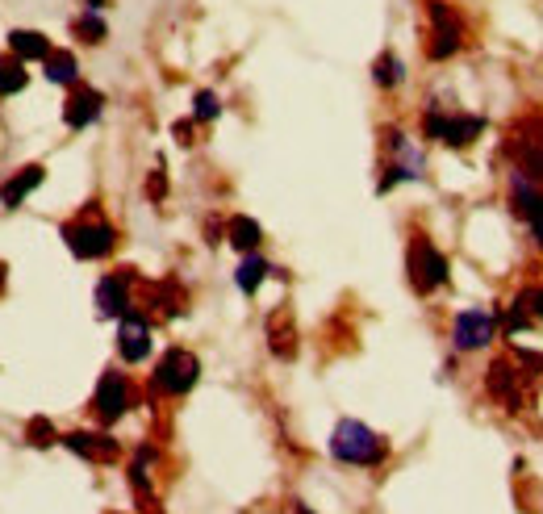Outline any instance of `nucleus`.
Here are the masks:
<instances>
[{"instance_id":"4468645a","label":"nucleus","mask_w":543,"mask_h":514,"mask_svg":"<svg viewBox=\"0 0 543 514\" xmlns=\"http://www.w3.org/2000/svg\"><path fill=\"white\" fill-rule=\"evenodd\" d=\"M67 448L80 452V456H92V460H109L117 452V443L105 439V435H88V431H76V435H67Z\"/></svg>"},{"instance_id":"393cba45","label":"nucleus","mask_w":543,"mask_h":514,"mask_svg":"<svg viewBox=\"0 0 543 514\" xmlns=\"http://www.w3.org/2000/svg\"><path fill=\"white\" fill-rule=\"evenodd\" d=\"M88 9H92V13H101V9H105V0H88Z\"/></svg>"},{"instance_id":"6ab92c4d","label":"nucleus","mask_w":543,"mask_h":514,"mask_svg":"<svg viewBox=\"0 0 543 514\" xmlns=\"http://www.w3.org/2000/svg\"><path fill=\"white\" fill-rule=\"evenodd\" d=\"M259 239H264L259 222H251V218H230V243L239 247V251H255Z\"/></svg>"},{"instance_id":"5701e85b","label":"nucleus","mask_w":543,"mask_h":514,"mask_svg":"<svg viewBox=\"0 0 543 514\" xmlns=\"http://www.w3.org/2000/svg\"><path fill=\"white\" fill-rule=\"evenodd\" d=\"M30 439L38 443V448H42V443H51V439H55L51 423H42V418H34V423H30Z\"/></svg>"},{"instance_id":"aec40b11","label":"nucleus","mask_w":543,"mask_h":514,"mask_svg":"<svg viewBox=\"0 0 543 514\" xmlns=\"http://www.w3.org/2000/svg\"><path fill=\"white\" fill-rule=\"evenodd\" d=\"M76 34H80L84 42H92V46H97V42H105V21H101L97 13L88 9V13H84V17L76 21Z\"/></svg>"},{"instance_id":"2eb2a0df","label":"nucleus","mask_w":543,"mask_h":514,"mask_svg":"<svg viewBox=\"0 0 543 514\" xmlns=\"http://www.w3.org/2000/svg\"><path fill=\"white\" fill-rule=\"evenodd\" d=\"M514 197H518V209L527 214V222H531V230H535V239H539V247H543V197L531 189V184H518Z\"/></svg>"},{"instance_id":"0eeeda50","label":"nucleus","mask_w":543,"mask_h":514,"mask_svg":"<svg viewBox=\"0 0 543 514\" xmlns=\"http://www.w3.org/2000/svg\"><path fill=\"white\" fill-rule=\"evenodd\" d=\"M481 130H485L481 118H460V113H456V118H443L439 109L427 113V134H431V138H443L447 147H468Z\"/></svg>"},{"instance_id":"7ed1b4c3","label":"nucleus","mask_w":543,"mask_h":514,"mask_svg":"<svg viewBox=\"0 0 543 514\" xmlns=\"http://www.w3.org/2000/svg\"><path fill=\"white\" fill-rule=\"evenodd\" d=\"M197 372H201L197 356H188V352H180V347H172V352L163 356L159 368H155V385L163 393H188V389L197 385Z\"/></svg>"},{"instance_id":"f03ea898","label":"nucleus","mask_w":543,"mask_h":514,"mask_svg":"<svg viewBox=\"0 0 543 514\" xmlns=\"http://www.w3.org/2000/svg\"><path fill=\"white\" fill-rule=\"evenodd\" d=\"M63 239L80 260H101V255H109L113 243H117L109 222H72V226H63Z\"/></svg>"},{"instance_id":"a878e982","label":"nucleus","mask_w":543,"mask_h":514,"mask_svg":"<svg viewBox=\"0 0 543 514\" xmlns=\"http://www.w3.org/2000/svg\"><path fill=\"white\" fill-rule=\"evenodd\" d=\"M301 514H310V510H301Z\"/></svg>"},{"instance_id":"1a4fd4ad","label":"nucleus","mask_w":543,"mask_h":514,"mask_svg":"<svg viewBox=\"0 0 543 514\" xmlns=\"http://www.w3.org/2000/svg\"><path fill=\"white\" fill-rule=\"evenodd\" d=\"M117 352H122V360H130V364L147 360V352H151V326L143 318H122V326H117Z\"/></svg>"},{"instance_id":"6e6552de","label":"nucleus","mask_w":543,"mask_h":514,"mask_svg":"<svg viewBox=\"0 0 543 514\" xmlns=\"http://www.w3.org/2000/svg\"><path fill=\"white\" fill-rule=\"evenodd\" d=\"M130 406V385L122 372H105L101 385H97V414L105 418V423H113V418H122Z\"/></svg>"},{"instance_id":"f3484780","label":"nucleus","mask_w":543,"mask_h":514,"mask_svg":"<svg viewBox=\"0 0 543 514\" xmlns=\"http://www.w3.org/2000/svg\"><path fill=\"white\" fill-rule=\"evenodd\" d=\"M26 63H21L17 55H5L0 59V97H13V92L26 88Z\"/></svg>"},{"instance_id":"423d86ee","label":"nucleus","mask_w":543,"mask_h":514,"mask_svg":"<svg viewBox=\"0 0 543 514\" xmlns=\"http://www.w3.org/2000/svg\"><path fill=\"white\" fill-rule=\"evenodd\" d=\"M493 335H498V318H493L489 310H464L456 318V347L460 352H477V347H485Z\"/></svg>"},{"instance_id":"412c9836","label":"nucleus","mask_w":543,"mask_h":514,"mask_svg":"<svg viewBox=\"0 0 543 514\" xmlns=\"http://www.w3.org/2000/svg\"><path fill=\"white\" fill-rule=\"evenodd\" d=\"M197 122H214L218 118V113H222V105H218V97H214V92H197Z\"/></svg>"},{"instance_id":"f257e3e1","label":"nucleus","mask_w":543,"mask_h":514,"mask_svg":"<svg viewBox=\"0 0 543 514\" xmlns=\"http://www.w3.org/2000/svg\"><path fill=\"white\" fill-rule=\"evenodd\" d=\"M330 452H335V460L343 464H381L385 460V439L368 431L364 423H356V418H343V423L335 427V435H330Z\"/></svg>"},{"instance_id":"9d476101","label":"nucleus","mask_w":543,"mask_h":514,"mask_svg":"<svg viewBox=\"0 0 543 514\" xmlns=\"http://www.w3.org/2000/svg\"><path fill=\"white\" fill-rule=\"evenodd\" d=\"M101 105H105V97L97 88H76L72 97H67V109H63V122L72 126V130H84V126H92L101 118Z\"/></svg>"},{"instance_id":"a211bd4d","label":"nucleus","mask_w":543,"mask_h":514,"mask_svg":"<svg viewBox=\"0 0 543 514\" xmlns=\"http://www.w3.org/2000/svg\"><path fill=\"white\" fill-rule=\"evenodd\" d=\"M272 268H268V260H259V255L255 251H247V260L239 264V276H234V280H239V289L243 293H255L259 285H264V276H268Z\"/></svg>"},{"instance_id":"9b49d317","label":"nucleus","mask_w":543,"mask_h":514,"mask_svg":"<svg viewBox=\"0 0 543 514\" xmlns=\"http://www.w3.org/2000/svg\"><path fill=\"white\" fill-rule=\"evenodd\" d=\"M97 306L109 318H126V310H130V276H105L97 285Z\"/></svg>"},{"instance_id":"f8f14e48","label":"nucleus","mask_w":543,"mask_h":514,"mask_svg":"<svg viewBox=\"0 0 543 514\" xmlns=\"http://www.w3.org/2000/svg\"><path fill=\"white\" fill-rule=\"evenodd\" d=\"M46 180V172L38 168V163H34V168H26V172H17L13 180H5V184H0V201H5L9 209L13 205H21V201H26L34 189H38V184Z\"/></svg>"},{"instance_id":"39448f33","label":"nucleus","mask_w":543,"mask_h":514,"mask_svg":"<svg viewBox=\"0 0 543 514\" xmlns=\"http://www.w3.org/2000/svg\"><path fill=\"white\" fill-rule=\"evenodd\" d=\"M427 13H431V59H447V55H456L460 51V21H456V13L443 5V0H431L427 5Z\"/></svg>"},{"instance_id":"4be33fe9","label":"nucleus","mask_w":543,"mask_h":514,"mask_svg":"<svg viewBox=\"0 0 543 514\" xmlns=\"http://www.w3.org/2000/svg\"><path fill=\"white\" fill-rule=\"evenodd\" d=\"M397 80H401V63L393 55L376 59V84H397Z\"/></svg>"},{"instance_id":"20e7f679","label":"nucleus","mask_w":543,"mask_h":514,"mask_svg":"<svg viewBox=\"0 0 543 514\" xmlns=\"http://www.w3.org/2000/svg\"><path fill=\"white\" fill-rule=\"evenodd\" d=\"M410 280H414L418 293H431V289H439L447 280V260L439 255L435 243H427V239L414 243V251H410Z\"/></svg>"},{"instance_id":"b1692460","label":"nucleus","mask_w":543,"mask_h":514,"mask_svg":"<svg viewBox=\"0 0 543 514\" xmlns=\"http://www.w3.org/2000/svg\"><path fill=\"white\" fill-rule=\"evenodd\" d=\"M151 197H163V176H151Z\"/></svg>"},{"instance_id":"dca6fc26","label":"nucleus","mask_w":543,"mask_h":514,"mask_svg":"<svg viewBox=\"0 0 543 514\" xmlns=\"http://www.w3.org/2000/svg\"><path fill=\"white\" fill-rule=\"evenodd\" d=\"M46 67V80L51 84H76V55L72 51H51L42 59Z\"/></svg>"},{"instance_id":"ddd939ff","label":"nucleus","mask_w":543,"mask_h":514,"mask_svg":"<svg viewBox=\"0 0 543 514\" xmlns=\"http://www.w3.org/2000/svg\"><path fill=\"white\" fill-rule=\"evenodd\" d=\"M9 55H17L21 63L46 59L51 55V42H46V34H38V30H13L9 34Z\"/></svg>"}]
</instances>
